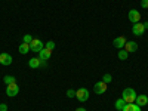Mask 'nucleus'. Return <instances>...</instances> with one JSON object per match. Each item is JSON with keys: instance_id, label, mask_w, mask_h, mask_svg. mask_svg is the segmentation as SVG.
Wrapping results in <instances>:
<instances>
[{"instance_id": "1", "label": "nucleus", "mask_w": 148, "mask_h": 111, "mask_svg": "<svg viewBox=\"0 0 148 111\" xmlns=\"http://www.w3.org/2000/svg\"><path fill=\"white\" fill-rule=\"evenodd\" d=\"M136 96H138L136 92H135V89H132V88H126L121 92V98L126 101V104H133L135 99H136Z\"/></svg>"}, {"instance_id": "2", "label": "nucleus", "mask_w": 148, "mask_h": 111, "mask_svg": "<svg viewBox=\"0 0 148 111\" xmlns=\"http://www.w3.org/2000/svg\"><path fill=\"white\" fill-rule=\"evenodd\" d=\"M43 47H45V43L40 39H33V42L30 43V51L31 52H36V53H39Z\"/></svg>"}, {"instance_id": "3", "label": "nucleus", "mask_w": 148, "mask_h": 111, "mask_svg": "<svg viewBox=\"0 0 148 111\" xmlns=\"http://www.w3.org/2000/svg\"><path fill=\"white\" fill-rule=\"evenodd\" d=\"M76 98L80 101V102H86L89 99V90L86 89V88H80L76 90Z\"/></svg>"}, {"instance_id": "4", "label": "nucleus", "mask_w": 148, "mask_h": 111, "mask_svg": "<svg viewBox=\"0 0 148 111\" xmlns=\"http://www.w3.org/2000/svg\"><path fill=\"white\" fill-rule=\"evenodd\" d=\"M18 93H19V86L16 84V82L6 86V95H8V96L12 98V96H16Z\"/></svg>"}, {"instance_id": "5", "label": "nucleus", "mask_w": 148, "mask_h": 111, "mask_svg": "<svg viewBox=\"0 0 148 111\" xmlns=\"http://www.w3.org/2000/svg\"><path fill=\"white\" fill-rule=\"evenodd\" d=\"M127 18H129V21H130L132 24H136V22L141 21V14H139L136 9H130L129 14H127Z\"/></svg>"}, {"instance_id": "6", "label": "nucleus", "mask_w": 148, "mask_h": 111, "mask_svg": "<svg viewBox=\"0 0 148 111\" xmlns=\"http://www.w3.org/2000/svg\"><path fill=\"white\" fill-rule=\"evenodd\" d=\"M93 92H95L96 95H102V93H105V92H107V83H104L102 80H101V82H98V83H95V86H93Z\"/></svg>"}, {"instance_id": "7", "label": "nucleus", "mask_w": 148, "mask_h": 111, "mask_svg": "<svg viewBox=\"0 0 148 111\" xmlns=\"http://www.w3.org/2000/svg\"><path fill=\"white\" fill-rule=\"evenodd\" d=\"M132 33L135 36H142L145 33V27H144V24L142 22H136V24H133L132 25Z\"/></svg>"}, {"instance_id": "8", "label": "nucleus", "mask_w": 148, "mask_h": 111, "mask_svg": "<svg viewBox=\"0 0 148 111\" xmlns=\"http://www.w3.org/2000/svg\"><path fill=\"white\" fill-rule=\"evenodd\" d=\"M126 37L125 36H120V37H116V39L113 40V45L119 49V51H120V49H123V47H125V45H126Z\"/></svg>"}, {"instance_id": "9", "label": "nucleus", "mask_w": 148, "mask_h": 111, "mask_svg": "<svg viewBox=\"0 0 148 111\" xmlns=\"http://www.w3.org/2000/svg\"><path fill=\"white\" fill-rule=\"evenodd\" d=\"M52 56V51L51 49H47V47H43L42 51L39 52V59H43V61H47L49 58Z\"/></svg>"}, {"instance_id": "10", "label": "nucleus", "mask_w": 148, "mask_h": 111, "mask_svg": "<svg viewBox=\"0 0 148 111\" xmlns=\"http://www.w3.org/2000/svg\"><path fill=\"white\" fill-rule=\"evenodd\" d=\"M0 64L2 65H10L12 64V56L10 53H0Z\"/></svg>"}, {"instance_id": "11", "label": "nucleus", "mask_w": 148, "mask_h": 111, "mask_svg": "<svg viewBox=\"0 0 148 111\" xmlns=\"http://www.w3.org/2000/svg\"><path fill=\"white\" fill-rule=\"evenodd\" d=\"M123 49H125L127 53H132V52H135L138 49V43L136 42H126V45H125Z\"/></svg>"}, {"instance_id": "12", "label": "nucleus", "mask_w": 148, "mask_h": 111, "mask_svg": "<svg viewBox=\"0 0 148 111\" xmlns=\"http://www.w3.org/2000/svg\"><path fill=\"white\" fill-rule=\"evenodd\" d=\"M135 104L139 105V107H145L148 104V96L147 95H138L136 99H135Z\"/></svg>"}, {"instance_id": "13", "label": "nucleus", "mask_w": 148, "mask_h": 111, "mask_svg": "<svg viewBox=\"0 0 148 111\" xmlns=\"http://www.w3.org/2000/svg\"><path fill=\"white\" fill-rule=\"evenodd\" d=\"M114 107H116L117 111H123V108L126 107V101L123 99V98H119V99L116 101V104H114Z\"/></svg>"}, {"instance_id": "14", "label": "nucleus", "mask_w": 148, "mask_h": 111, "mask_svg": "<svg viewBox=\"0 0 148 111\" xmlns=\"http://www.w3.org/2000/svg\"><path fill=\"white\" fill-rule=\"evenodd\" d=\"M28 67L30 68H40V59L39 58H31L28 61Z\"/></svg>"}, {"instance_id": "15", "label": "nucleus", "mask_w": 148, "mask_h": 111, "mask_svg": "<svg viewBox=\"0 0 148 111\" xmlns=\"http://www.w3.org/2000/svg\"><path fill=\"white\" fill-rule=\"evenodd\" d=\"M123 111H141V107L136 105V104H126V107L123 108Z\"/></svg>"}, {"instance_id": "16", "label": "nucleus", "mask_w": 148, "mask_h": 111, "mask_svg": "<svg viewBox=\"0 0 148 111\" xmlns=\"http://www.w3.org/2000/svg\"><path fill=\"white\" fill-rule=\"evenodd\" d=\"M19 53H22V55H27L28 52H30V45H27V43H22V45H19Z\"/></svg>"}, {"instance_id": "17", "label": "nucleus", "mask_w": 148, "mask_h": 111, "mask_svg": "<svg viewBox=\"0 0 148 111\" xmlns=\"http://www.w3.org/2000/svg\"><path fill=\"white\" fill-rule=\"evenodd\" d=\"M117 56H119V59H120V61H126V59L129 58V53H127V52L125 51V49H120V51H119V55H117Z\"/></svg>"}, {"instance_id": "18", "label": "nucleus", "mask_w": 148, "mask_h": 111, "mask_svg": "<svg viewBox=\"0 0 148 111\" xmlns=\"http://www.w3.org/2000/svg\"><path fill=\"white\" fill-rule=\"evenodd\" d=\"M16 82V79L14 77V76H5L3 77V83L8 86V84H10V83H15Z\"/></svg>"}, {"instance_id": "19", "label": "nucleus", "mask_w": 148, "mask_h": 111, "mask_svg": "<svg viewBox=\"0 0 148 111\" xmlns=\"http://www.w3.org/2000/svg\"><path fill=\"white\" fill-rule=\"evenodd\" d=\"M31 42H33V36H31V34H25V36L22 37V43H27V45H30Z\"/></svg>"}, {"instance_id": "20", "label": "nucleus", "mask_w": 148, "mask_h": 111, "mask_svg": "<svg viewBox=\"0 0 148 111\" xmlns=\"http://www.w3.org/2000/svg\"><path fill=\"white\" fill-rule=\"evenodd\" d=\"M102 82H104V83H107V84L113 82V77H111V74H108V73H107V74H104V77H102Z\"/></svg>"}, {"instance_id": "21", "label": "nucleus", "mask_w": 148, "mask_h": 111, "mask_svg": "<svg viewBox=\"0 0 148 111\" xmlns=\"http://www.w3.org/2000/svg\"><path fill=\"white\" fill-rule=\"evenodd\" d=\"M45 47H47V49H51V51H53V49H55V42L49 40L47 43H45Z\"/></svg>"}, {"instance_id": "22", "label": "nucleus", "mask_w": 148, "mask_h": 111, "mask_svg": "<svg viewBox=\"0 0 148 111\" xmlns=\"http://www.w3.org/2000/svg\"><path fill=\"white\" fill-rule=\"evenodd\" d=\"M67 96L68 98H74V96H76V90H74V89H68L67 90Z\"/></svg>"}, {"instance_id": "23", "label": "nucleus", "mask_w": 148, "mask_h": 111, "mask_svg": "<svg viewBox=\"0 0 148 111\" xmlns=\"http://www.w3.org/2000/svg\"><path fill=\"white\" fill-rule=\"evenodd\" d=\"M141 6L144 9H148V0H141Z\"/></svg>"}, {"instance_id": "24", "label": "nucleus", "mask_w": 148, "mask_h": 111, "mask_svg": "<svg viewBox=\"0 0 148 111\" xmlns=\"http://www.w3.org/2000/svg\"><path fill=\"white\" fill-rule=\"evenodd\" d=\"M40 68H47V62L43 59H40Z\"/></svg>"}, {"instance_id": "25", "label": "nucleus", "mask_w": 148, "mask_h": 111, "mask_svg": "<svg viewBox=\"0 0 148 111\" xmlns=\"http://www.w3.org/2000/svg\"><path fill=\"white\" fill-rule=\"evenodd\" d=\"M0 111H8V105L6 104H0Z\"/></svg>"}, {"instance_id": "26", "label": "nucleus", "mask_w": 148, "mask_h": 111, "mask_svg": "<svg viewBox=\"0 0 148 111\" xmlns=\"http://www.w3.org/2000/svg\"><path fill=\"white\" fill-rule=\"evenodd\" d=\"M76 111H86V108H83V107H79V108H76Z\"/></svg>"}, {"instance_id": "27", "label": "nucleus", "mask_w": 148, "mask_h": 111, "mask_svg": "<svg viewBox=\"0 0 148 111\" xmlns=\"http://www.w3.org/2000/svg\"><path fill=\"white\" fill-rule=\"evenodd\" d=\"M144 27H145V30L148 28V22H144Z\"/></svg>"}]
</instances>
